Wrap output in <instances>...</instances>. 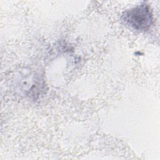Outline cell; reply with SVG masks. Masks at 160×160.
I'll use <instances>...</instances> for the list:
<instances>
[{
	"label": "cell",
	"mask_w": 160,
	"mask_h": 160,
	"mask_svg": "<svg viewBox=\"0 0 160 160\" xmlns=\"http://www.w3.org/2000/svg\"><path fill=\"white\" fill-rule=\"evenodd\" d=\"M122 20L126 25L134 30L145 31L152 24L153 17L149 7L144 4L124 11Z\"/></svg>",
	"instance_id": "cell-1"
}]
</instances>
